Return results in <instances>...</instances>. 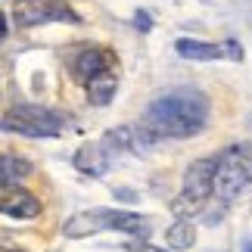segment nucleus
Returning <instances> with one entry per match:
<instances>
[{
    "label": "nucleus",
    "instance_id": "obj_2",
    "mask_svg": "<svg viewBox=\"0 0 252 252\" xmlns=\"http://www.w3.org/2000/svg\"><path fill=\"white\" fill-rule=\"evenodd\" d=\"M252 184V143L240 140L230 143L215 156V178H212V196L218 202H234Z\"/></svg>",
    "mask_w": 252,
    "mask_h": 252
},
{
    "label": "nucleus",
    "instance_id": "obj_11",
    "mask_svg": "<svg viewBox=\"0 0 252 252\" xmlns=\"http://www.w3.org/2000/svg\"><path fill=\"white\" fill-rule=\"evenodd\" d=\"M84 87H87V100L94 106H109L115 91H119V75H115V69L100 72V75H94L91 81H84Z\"/></svg>",
    "mask_w": 252,
    "mask_h": 252
},
{
    "label": "nucleus",
    "instance_id": "obj_8",
    "mask_svg": "<svg viewBox=\"0 0 252 252\" xmlns=\"http://www.w3.org/2000/svg\"><path fill=\"white\" fill-rule=\"evenodd\" d=\"M0 215L6 218H37L41 215V202L34 193H28L22 187H0Z\"/></svg>",
    "mask_w": 252,
    "mask_h": 252
},
{
    "label": "nucleus",
    "instance_id": "obj_10",
    "mask_svg": "<svg viewBox=\"0 0 252 252\" xmlns=\"http://www.w3.org/2000/svg\"><path fill=\"white\" fill-rule=\"evenodd\" d=\"M72 165L78 168L81 174H91V178H103L112 165V156L106 153L103 143H84L78 147V153L72 156Z\"/></svg>",
    "mask_w": 252,
    "mask_h": 252
},
{
    "label": "nucleus",
    "instance_id": "obj_12",
    "mask_svg": "<svg viewBox=\"0 0 252 252\" xmlns=\"http://www.w3.org/2000/svg\"><path fill=\"white\" fill-rule=\"evenodd\" d=\"M28 174H32V162L16 156V153H3L0 156V187H19Z\"/></svg>",
    "mask_w": 252,
    "mask_h": 252
},
{
    "label": "nucleus",
    "instance_id": "obj_13",
    "mask_svg": "<svg viewBox=\"0 0 252 252\" xmlns=\"http://www.w3.org/2000/svg\"><path fill=\"white\" fill-rule=\"evenodd\" d=\"M165 243L174 252L190 249L193 243H196V227H193V218H178V221H174V224L165 230Z\"/></svg>",
    "mask_w": 252,
    "mask_h": 252
},
{
    "label": "nucleus",
    "instance_id": "obj_3",
    "mask_svg": "<svg viewBox=\"0 0 252 252\" xmlns=\"http://www.w3.org/2000/svg\"><path fill=\"white\" fill-rule=\"evenodd\" d=\"M103 230H122V234H150V218L134 215V212H122V209H91V212H78L63 224V234L69 240H84Z\"/></svg>",
    "mask_w": 252,
    "mask_h": 252
},
{
    "label": "nucleus",
    "instance_id": "obj_6",
    "mask_svg": "<svg viewBox=\"0 0 252 252\" xmlns=\"http://www.w3.org/2000/svg\"><path fill=\"white\" fill-rule=\"evenodd\" d=\"M13 22L19 28H34V25H50V22L78 25L81 16L65 0H16L13 3Z\"/></svg>",
    "mask_w": 252,
    "mask_h": 252
},
{
    "label": "nucleus",
    "instance_id": "obj_7",
    "mask_svg": "<svg viewBox=\"0 0 252 252\" xmlns=\"http://www.w3.org/2000/svg\"><path fill=\"white\" fill-rule=\"evenodd\" d=\"M174 50L184 60L193 63H215V60H230V63H243V47L237 41H224V44H209V41H193V37H178Z\"/></svg>",
    "mask_w": 252,
    "mask_h": 252
},
{
    "label": "nucleus",
    "instance_id": "obj_4",
    "mask_svg": "<svg viewBox=\"0 0 252 252\" xmlns=\"http://www.w3.org/2000/svg\"><path fill=\"white\" fill-rule=\"evenodd\" d=\"M212 178H215V159L212 156L190 162L187 171H184V187L171 199L174 218H196L206 212L212 199Z\"/></svg>",
    "mask_w": 252,
    "mask_h": 252
},
{
    "label": "nucleus",
    "instance_id": "obj_16",
    "mask_svg": "<svg viewBox=\"0 0 252 252\" xmlns=\"http://www.w3.org/2000/svg\"><path fill=\"white\" fill-rule=\"evenodd\" d=\"M3 37H6V16L0 13V44H3Z\"/></svg>",
    "mask_w": 252,
    "mask_h": 252
},
{
    "label": "nucleus",
    "instance_id": "obj_18",
    "mask_svg": "<svg viewBox=\"0 0 252 252\" xmlns=\"http://www.w3.org/2000/svg\"><path fill=\"white\" fill-rule=\"evenodd\" d=\"M240 252H252V240H249V243H246L243 249H240Z\"/></svg>",
    "mask_w": 252,
    "mask_h": 252
},
{
    "label": "nucleus",
    "instance_id": "obj_17",
    "mask_svg": "<svg viewBox=\"0 0 252 252\" xmlns=\"http://www.w3.org/2000/svg\"><path fill=\"white\" fill-rule=\"evenodd\" d=\"M0 252H19L16 246H0Z\"/></svg>",
    "mask_w": 252,
    "mask_h": 252
},
{
    "label": "nucleus",
    "instance_id": "obj_15",
    "mask_svg": "<svg viewBox=\"0 0 252 252\" xmlns=\"http://www.w3.org/2000/svg\"><path fill=\"white\" fill-rule=\"evenodd\" d=\"M131 252H168V249H162V246H150V243H134L128 246Z\"/></svg>",
    "mask_w": 252,
    "mask_h": 252
},
{
    "label": "nucleus",
    "instance_id": "obj_5",
    "mask_svg": "<svg viewBox=\"0 0 252 252\" xmlns=\"http://www.w3.org/2000/svg\"><path fill=\"white\" fill-rule=\"evenodd\" d=\"M3 131H16L22 137H56L63 134V119L44 106H32V103H19L13 106V112L0 119Z\"/></svg>",
    "mask_w": 252,
    "mask_h": 252
},
{
    "label": "nucleus",
    "instance_id": "obj_1",
    "mask_svg": "<svg viewBox=\"0 0 252 252\" xmlns=\"http://www.w3.org/2000/svg\"><path fill=\"white\" fill-rule=\"evenodd\" d=\"M212 103L196 87H178L156 96L143 112V128L156 140H187L209 125Z\"/></svg>",
    "mask_w": 252,
    "mask_h": 252
},
{
    "label": "nucleus",
    "instance_id": "obj_19",
    "mask_svg": "<svg viewBox=\"0 0 252 252\" xmlns=\"http://www.w3.org/2000/svg\"><path fill=\"white\" fill-rule=\"evenodd\" d=\"M249 125H252V122H249Z\"/></svg>",
    "mask_w": 252,
    "mask_h": 252
},
{
    "label": "nucleus",
    "instance_id": "obj_9",
    "mask_svg": "<svg viewBox=\"0 0 252 252\" xmlns=\"http://www.w3.org/2000/svg\"><path fill=\"white\" fill-rule=\"evenodd\" d=\"M109 69H115V53L103 50V47H84L72 63V75L81 84L91 81L94 75H100V72H109Z\"/></svg>",
    "mask_w": 252,
    "mask_h": 252
},
{
    "label": "nucleus",
    "instance_id": "obj_14",
    "mask_svg": "<svg viewBox=\"0 0 252 252\" xmlns=\"http://www.w3.org/2000/svg\"><path fill=\"white\" fill-rule=\"evenodd\" d=\"M134 25H137L140 32H150V28H153V22H150V13H137V16H134Z\"/></svg>",
    "mask_w": 252,
    "mask_h": 252
}]
</instances>
